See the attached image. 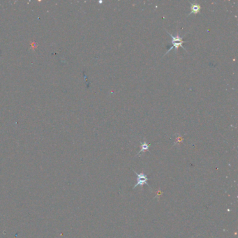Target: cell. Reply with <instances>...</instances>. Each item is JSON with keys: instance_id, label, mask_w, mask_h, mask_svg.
Segmentation results:
<instances>
[{"instance_id": "cell-4", "label": "cell", "mask_w": 238, "mask_h": 238, "mask_svg": "<svg viewBox=\"0 0 238 238\" xmlns=\"http://www.w3.org/2000/svg\"><path fill=\"white\" fill-rule=\"evenodd\" d=\"M140 147H141V149H140V152H139L138 153V154H140V153H142V152H145V151H147V150H148L149 149V147H150V144H148V143H147V142H140ZM137 154V155H138Z\"/></svg>"}, {"instance_id": "cell-3", "label": "cell", "mask_w": 238, "mask_h": 238, "mask_svg": "<svg viewBox=\"0 0 238 238\" xmlns=\"http://www.w3.org/2000/svg\"><path fill=\"white\" fill-rule=\"evenodd\" d=\"M191 4V12L190 14L188 15V16L189 15H191V14H197L198 13H200V9H201V6L197 2H193V3H191L190 2Z\"/></svg>"}, {"instance_id": "cell-1", "label": "cell", "mask_w": 238, "mask_h": 238, "mask_svg": "<svg viewBox=\"0 0 238 238\" xmlns=\"http://www.w3.org/2000/svg\"><path fill=\"white\" fill-rule=\"evenodd\" d=\"M167 33H168L169 36L171 37L172 40H171V43L172 45H173V46L169 48V50H168V51H167L166 53H165L164 56L168 54L169 52H171L173 49H175V52H177V50L178 49V48H179V47H182L184 50H186V49H185V48L183 47V45H182L183 43L186 42V41L182 40L183 37H184V36H180L179 34H177V36H173V35H172L171 34H170V33L168 32H167Z\"/></svg>"}, {"instance_id": "cell-2", "label": "cell", "mask_w": 238, "mask_h": 238, "mask_svg": "<svg viewBox=\"0 0 238 238\" xmlns=\"http://www.w3.org/2000/svg\"><path fill=\"white\" fill-rule=\"evenodd\" d=\"M134 173L136 174L137 175V183H136L135 186H134L133 189H136L138 186H142L144 184H147L149 186V184H148V177H147V175H145V173H137L136 171H134Z\"/></svg>"}]
</instances>
